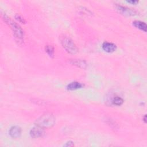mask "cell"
I'll list each match as a JSON object with an SVG mask.
<instances>
[{
	"mask_svg": "<svg viewBox=\"0 0 147 147\" xmlns=\"http://www.w3.org/2000/svg\"><path fill=\"white\" fill-rule=\"evenodd\" d=\"M44 134V128L36 126L32 128L30 131V135L33 138H39Z\"/></svg>",
	"mask_w": 147,
	"mask_h": 147,
	"instance_id": "277c9868",
	"label": "cell"
},
{
	"mask_svg": "<svg viewBox=\"0 0 147 147\" xmlns=\"http://www.w3.org/2000/svg\"><path fill=\"white\" fill-rule=\"evenodd\" d=\"M72 64H73L74 65L77 66L78 67H82V68H85L86 67V64L85 62L81 60H73L72 62Z\"/></svg>",
	"mask_w": 147,
	"mask_h": 147,
	"instance_id": "8fae6325",
	"label": "cell"
},
{
	"mask_svg": "<svg viewBox=\"0 0 147 147\" xmlns=\"http://www.w3.org/2000/svg\"><path fill=\"white\" fill-rule=\"evenodd\" d=\"M15 18H16V20H18L20 23H23V24H25V21L24 19L21 16H20V15H19V14L16 15L15 16Z\"/></svg>",
	"mask_w": 147,
	"mask_h": 147,
	"instance_id": "4fadbf2b",
	"label": "cell"
},
{
	"mask_svg": "<svg viewBox=\"0 0 147 147\" xmlns=\"http://www.w3.org/2000/svg\"><path fill=\"white\" fill-rule=\"evenodd\" d=\"M116 9L120 13L124 15L134 16L137 13V12L135 11L120 5H118L116 6Z\"/></svg>",
	"mask_w": 147,
	"mask_h": 147,
	"instance_id": "5b68a950",
	"label": "cell"
},
{
	"mask_svg": "<svg viewBox=\"0 0 147 147\" xmlns=\"http://www.w3.org/2000/svg\"><path fill=\"white\" fill-rule=\"evenodd\" d=\"M60 41L64 50L71 54H75L78 52V48L73 40L66 35L60 37Z\"/></svg>",
	"mask_w": 147,
	"mask_h": 147,
	"instance_id": "7a4b0ae2",
	"label": "cell"
},
{
	"mask_svg": "<svg viewBox=\"0 0 147 147\" xmlns=\"http://www.w3.org/2000/svg\"><path fill=\"white\" fill-rule=\"evenodd\" d=\"M102 48L106 52L111 53L115 52L116 50L117 47L115 44L112 43L105 42L102 44Z\"/></svg>",
	"mask_w": 147,
	"mask_h": 147,
	"instance_id": "8992f818",
	"label": "cell"
},
{
	"mask_svg": "<svg viewBox=\"0 0 147 147\" xmlns=\"http://www.w3.org/2000/svg\"><path fill=\"white\" fill-rule=\"evenodd\" d=\"M83 87L82 84L78 82H74L70 83L67 86V89L68 90H75L78 89H81Z\"/></svg>",
	"mask_w": 147,
	"mask_h": 147,
	"instance_id": "9c48e42d",
	"label": "cell"
},
{
	"mask_svg": "<svg viewBox=\"0 0 147 147\" xmlns=\"http://www.w3.org/2000/svg\"><path fill=\"white\" fill-rule=\"evenodd\" d=\"M46 52L50 56L53 58L54 56V48L51 45H47L45 47Z\"/></svg>",
	"mask_w": 147,
	"mask_h": 147,
	"instance_id": "30bf717a",
	"label": "cell"
},
{
	"mask_svg": "<svg viewBox=\"0 0 147 147\" xmlns=\"http://www.w3.org/2000/svg\"><path fill=\"white\" fill-rule=\"evenodd\" d=\"M133 25L137 28L142 30L144 32H146V29H147V26L146 24L142 21H135L133 23Z\"/></svg>",
	"mask_w": 147,
	"mask_h": 147,
	"instance_id": "ba28073f",
	"label": "cell"
},
{
	"mask_svg": "<svg viewBox=\"0 0 147 147\" xmlns=\"http://www.w3.org/2000/svg\"><path fill=\"white\" fill-rule=\"evenodd\" d=\"M10 136L14 138H19L21 134V129L19 126H13L9 130Z\"/></svg>",
	"mask_w": 147,
	"mask_h": 147,
	"instance_id": "52a82bcc",
	"label": "cell"
},
{
	"mask_svg": "<svg viewBox=\"0 0 147 147\" xmlns=\"http://www.w3.org/2000/svg\"><path fill=\"white\" fill-rule=\"evenodd\" d=\"M2 16L5 22L7 23V24H8L12 29L16 41L19 43H23L24 37V33L21 26L16 23L14 22L12 20H11V18L9 17L7 15L2 14Z\"/></svg>",
	"mask_w": 147,
	"mask_h": 147,
	"instance_id": "6da1fadb",
	"label": "cell"
},
{
	"mask_svg": "<svg viewBox=\"0 0 147 147\" xmlns=\"http://www.w3.org/2000/svg\"><path fill=\"white\" fill-rule=\"evenodd\" d=\"M124 102V100L122 98L119 97H116L114 98L113 100V103L114 105H117V106H120Z\"/></svg>",
	"mask_w": 147,
	"mask_h": 147,
	"instance_id": "7c38bea8",
	"label": "cell"
},
{
	"mask_svg": "<svg viewBox=\"0 0 147 147\" xmlns=\"http://www.w3.org/2000/svg\"><path fill=\"white\" fill-rule=\"evenodd\" d=\"M55 117L51 113H46L42 116L36 121V125L43 128H48L55 124Z\"/></svg>",
	"mask_w": 147,
	"mask_h": 147,
	"instance_id": "3957f363",
	"label": "cell"
},
{
	"mask_svg": "<svg viewBox=\"0 0 147 147\" xmlns=\"http://www.w3.org/2000/svg\"><path fill=\"white\" fill-rule=\"evenodd\" d=\"M144 121L145 123L146 122V115H145V116H144Z\"/></svg>",
	"mask_w": 147,
	"mask_h": 147,
	"instance_id": "2e32d148",
	"label": "cell"
},
{
	"mask_svg": "<svg viewBox=\"0 0 147 147\" xmlns=\"http://www.w3.org/2000/svg\"><path fill=\"white\" fill-rule=\"evenodd\" d=\"M129 3H130V4H136L137 3H138V1H128Z\"/></svg>",
	"mask_w": 147,
	"mask_h": 147,
	"instance_id": "9a60e30c",
	"label": "cell"
},
{
	"mask_svg": "<svg viewBox=\"0 0 147 147\" xmlns=\"http://www.w3.org/2000/svg\"><path fill=\"white\" fill-rule=\"evenodd\" d=\"M74 145L73 142H71V141H69V142H67V144L65 145V146H72Z\"/></svg>",
	"mask_w": 147,
	"mask_h": 147,
	"instance_id": "5bb4252c",
	"label": "cell"
}]
</instances>
